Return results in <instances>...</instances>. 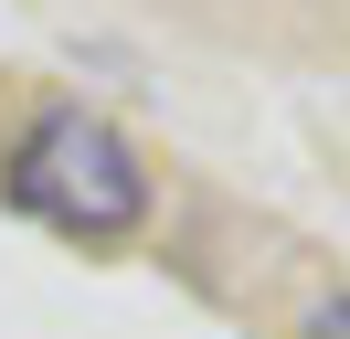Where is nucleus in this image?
Listing matches in <instances>:
<instances>
[{"mask_svg":"<svg viewBox=\"0 0 350 339\" xmlns=\"http://www.w3.org/2000/svg\"><path fill=\"white\" fill-rule=\"evenodd\" d=\"M11 202H22L32 223L75 233V244H117V233L149 223V170H138V148L117 138L107 117L43 106V117L22 127V148H11Z\"/></svg>","mask_w":350,"mask_h":339,"instance_id":"nucleus-1","label":"nucleus"},{"mask_svg":"<svg viewBox=\"0 0 350 339\" xmlns=\"http://www.w3.org/2000/svg\"><path fill=\"white\" fill-rule=\"evenodd\" d=\"M308 339H350V297H329V308L308 318Z\"/></svg>","mask_w":350,"mask_h":339,"instance_id":"nucleus-2","label":"nucleus"}]
</instances>
